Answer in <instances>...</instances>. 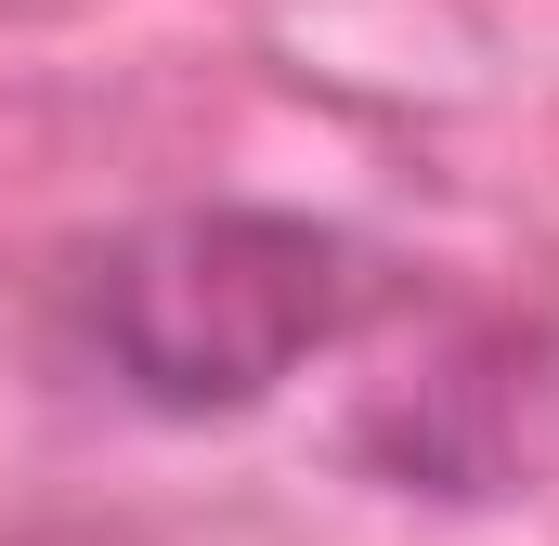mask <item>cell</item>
I'll list each match as a JSON object with an SVG mask.
<instances>
[{
    "mask_svg": "<svg viewBox=\"0 0 559 546\" xmlns=\"http://www.w3.org/2000/svg\"><path fill=\"white\" fill-rule=\"evenodd\" d=\"M352 312L365 273L299 209H182L92 273V339L156 416H235L286 391Z\"/></svg>",
    "mask_w": 559,
    "mask_h": 546,
    "instance_id": "cell-1",
    "label": "cell"
}]
</instances>
